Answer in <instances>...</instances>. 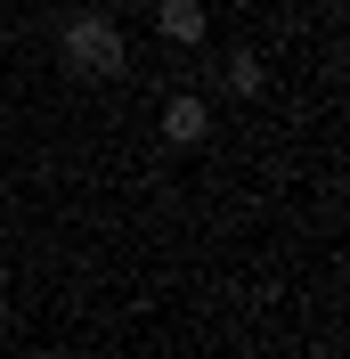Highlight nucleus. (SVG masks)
Segmentation results:
<instances>
[{
  "instance_id": "f257e3e1",
  "label": "nucleus",
  "mask_w": 350,
  "mask_h": 359,
  "mask_svg": "<svg viewBox=\"0 0 350 359\" xmlns=\"http://www.w3.org/2000/svg\"><path fill=\"white\" fill-rule=\"evenodd\" d=\"M57 66H66V82H114V74L131 66V41H122L114 17L74 8V17L57 25Z\"/></svg>"
},
{
  "instance_id": "f03ea898",
  "label": "nucleus",
  "mask_w": 350,
  "mask_h": 359,
  "mask_svg": "<svg viewBox=\"0 0 350 359\" xmlns=\"http://www.w3.org/2000/svg\"><path fill=\"white\" fill-rule=\"evenodd\" d=\"M204 131H212V107L204 98H163V147H204Z\"/></svg>"
},
{
  "instance_id": "7ed1b4c3",
  "label": "nucleus",
  "mask_w": 350,
  "mask_h": 359,
  "mask_svg": "<svg viewBox=\"0 0 350 359\" xmlns=\"http://www.w3.org/2000/svg\"><path fill=\"white\" fill-rule=\"evenodd\" d=\"M204 0H155V33H163V41H179V49H196L204 41Z\"/></svg>"
},
{
  "instance_id": "20e7f679",
  "label": "nucleus",
  "mask_w": 350,
  "mask_h": 359,
  "mask_svg": "<svg viewBox=\"0 0 350 359\" xmlns=\"http://www.w3.org/2000/svg\"><path fill=\"white\" fill-rule=\"evenodd\" d=\"M220 82H228V98H261L269 74H261V57H253V49H237V57L220 66Z\"/></svg>"
}]
</instances>
